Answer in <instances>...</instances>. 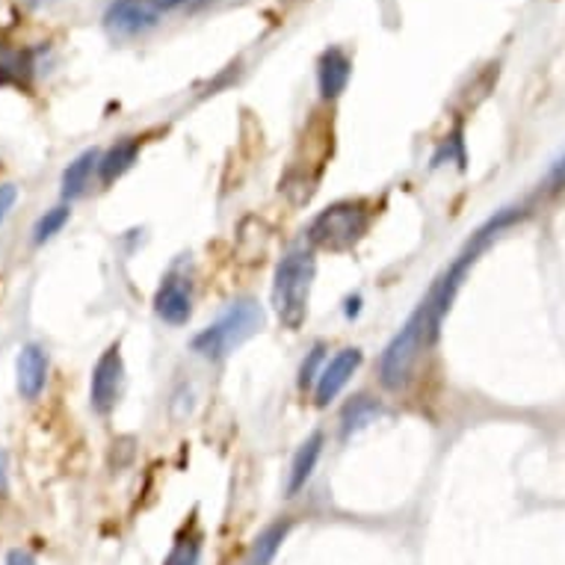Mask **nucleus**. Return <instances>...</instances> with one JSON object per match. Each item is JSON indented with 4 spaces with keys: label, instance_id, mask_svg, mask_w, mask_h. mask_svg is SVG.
I'll return each mask as SVG.
<instances>
[{
    "label": "nucleus",
    "instance_id": "f257e3e1",
    "mask_svg": "<svg viewBox=\"0 0 565 565\" xmlns=\"http://www.w3.org/2000/svg\"><path fill=\"white\" fill-rule=\"evenodd\" d=\"M521 216H524L521 207H507L504 214H497L495 219H488V223L477 231V237H474V244L459 255V261L450 267L448 273L441 275L439 282L429 287L427 300L418 305V312L411 314L409 320H406V326L394 335V341H391L388 347H385V352H382L380 382L385 388L400 391L409 385L420 352L427 350V347H432L436 338H439L441 320H444V314L450 312V305L456 300L459 284H462V279L468 273V267H474V261H477L479 252L486 249L488 240H495L504 228L518 223Z\"/></svg>",
    "mask_w": 565,
    "mask_h": 565
},
{
    "label": "nucleus",
    "instance_id": "f03ea898",
    "mask_svg": "<svg viewBox=\"0 0 565 565\" xmlns=\"http://www.w3.org/2000/svg\"><path fill=\"white\" fill-rule=\"evenodd\" d=\"M314 273H317V261L305 249H296L279 263L273 284V305L284 329H300L305 317H308Z\"/></svg>",
    "mask_w": 565,
    "mask_h": 565
},
{
    "label": "nucleus",
    "instance_id": "7ed1b4c3",
    "mask_svg": "<svg viewBox=\"0 0 565 565\" xmlns=\"http://www.w3.org/2000/svg\"><path fill=\"white\" fill-rule=\"evenodd\" d=\"M263 326L261 308L252 300H240L228 312L207 326L205 331H199L193 338V350L205 359H225L228 352H235L244 341H249L255 331Z\"/></svg>",
    "mask_w": 565,
    "mask_h": 565
},
{
    "label": "nucleus",
    "instance_id": "20e7f679",
    "mask_svg": "<svg viewBox=\"0 0 565 565\" xmlns=\"http://www.w3.org/2000/svg\"><path fill=\"white\" fill-rule=\"evenodd\" d=\"M371 228V211L361 202H338L314 216L308 225V240L329 252H343L359 244Z\"/></svg>",
    "mask_w": 565,
    "mask_h": 565
},
{
    "label": "nucleus",
    "instance_id": "39448f33",
    "mask_svg": "<svg viewBox=\"0 0 565 565\" xmlns=\"http://www.w3.org/2000/svg\"><path fill=\"white\" fill-rule=\"evenodd\" d=\"M122 380H125V364H122L118 343H113L108 347V352H101L95 371H92V382H89V400L98 415H110L116 409Z\"/></svg>",
    "mask_w": 565,
    "mask_h": 565
},
{
    "label": "nucleus",
    "instance_id": "423d86ee",
    "mask_svg": "<svg viewBox=\"0 0 565 565\" xmlns=\"http://www.w3.org/2000/svg\"><path fill=\"white\" fill-rule=\"evenodd\" d=\"M160 19H163V7L157 0H113L104 24L110 33H118V36H137L157 27Z\"/></svg>",
    "mask_w": 565,
    "mask_h": 565
},
{
    "label": "nucleus",
    "instance_id": "0eeeda50",
    "mask_svg": "<svg viewBox=\"0 0 565 565\" xmlns=\"http://www.w3.org/2000/svg\"><path fill=\"white\" fill-rule=\"evenodd\" d=\"M361 368V350L350 347V350H341L331 361L323 364L320 380H317V388H314V403L317 406H329L343 388L347 382L355 376V371Z\"/></svg>",
    "mask_w": 565,
    "mask_h": 565
},
{
    "label": "nucleus",
    "instance_id": "6e6552de",
    "mask_svg": "<svg viewBox=\"0 0 565 565\" xmlns=\"http://www.w3.org/2000/svg\"><path fill=\"white\" fill-rule=\"evenodd\" d=\"M15 382H19V394L24 400H36L45 391V382H48V352L42 350L39 343H27L19 352Z\"/></svg>",
    "mask_w": 565,
    "mask_h": 565
},
{
    "label": "nucleus",
    "instance_id": "1a4fd4ad",
    "mask_svg": "<svg viewBox=\"0 0 565 565\" xmlns=\"http://www.w3.org/2000/svg\"><path fill=\"white\" fill-rule=\"evenodd\" d=\"M350 75L352 63L341 48L323 50L320 63H317V83H320V95L326 98V101L341 95L343 89H347V83H350Z\"/></svg>",
    "mask_w": 565,
    "mask_h": 565
},
{
    "label": "nucleus",
    "instance_id": "9d476101",
    "mask_svg": "<svg viewBox=\"0 0 565 565\" xmlns=\"http://www.w3.org/2000/svg\"><path fill=\"white\" fill-rule=\"evenodd\" d=\"M155 312L157 317L169 323V326H184V323L190 320V314H193L190 291H187L181 282H176V279H166L155 296Z\"/></svg>",
    "mask_w": 565,
    "mask_h": 565
},
{
    "label": "nucleus",
    "instance_id": "9b49d317",
    "mask_svg": "<svg viewBox=\"0 0 565 565\" xmlns=\"http://www.w3.org/2000/svg\"><path fill=\"white\" fill-rule=\"evenodd\" d=\"M323 453V436L314 432L312 439L303 441V448L296 450V456L291 462V477H287V497L300 495L305 488V483L312 479L314 468H317V459Z\"/></svg>",
    "mask_w": 565,
    "mask_h": 565
},
{
    "label": "nucleus",
    "instance_id": "f8f14e48",
    "mask_svg": "<svg viewBox=\"0 0 565 565\" xmlns=\"http://www.w3.org/2000/svg\"><path fill=\"white\" fill-rule=\"evenodd\" d=\"M98 160H101V155H98L95 148H89V151H83V155L75 157V160L66 166V172H63V184H59V193H63L66 202L80 199V195L87 193L89 178H92V172L98 169Z\"/></svg>",
    "mask_w": 565,
    "mask_h": 565
},
{
    "label": "nucleus",
    "instance_id": "ddd939ff",
    "mask_svg": "<svg viewBox=\"0 0 565 565\" xmlns=\"http://www.w3.org/2000/svg\"><path fill=\"white\" fill-rule=\"evenodd\" d=\"M139 157V143L137 139H125V143H116L110 148L108 155L98 160V176H101V184H113L116 178H122L137 163Z\"/></svg>",
    "mask_w": 565,
    "mask_h": 565
},
{
    "label": "nucleus",
    "instance_id": "4468645a",
    "mask_svg": "<svg viewBox=\"0 0 565 565\" xmlns=\"http://www.w3.org/2000/svg\"><path fill=\"white\" fill-rule=\"evenodd\" d=\"M287 533H291V521H275V524L267 527L261 536L255 539L252 554H249L246 565H270V563H273L275 554H279V547H282V542L287 539Z\"/></svg>",
    "mask_w": 565,
    "mask_h": 565
},
{
    "label": "nucleus",
    "instance_id": "2eb2a0df",
    "mask_svg": "<svg viewBox=\"0 0 565 565\" xmlns=\"http://www.w3.org/2000/svg\"><path fill=\"white\" fill-rule=\"evenodd\" d=\"M382 409L376 406V403L371 400V397H355V400L343 409V439H350L352 432L361 427H368V423H373V420L380 418Z\"/></svg>",
    "mask_w": 565,
    "mask_h": 565
},
{
    "label": "nucleus",
    "instance_id": "dca6fc26",
    "mask_svg": "<svg viewBox=\"0 0 565 565\" xmlns=\"http://www.w3.org/2000/svg\"><path fill=\"white\" fill-rule=\"evenodd\" d=\"M69 216L71 211L66 205L45 211V216H39V223L33 228V244H45V240H50L54 235H59V231L66 228V223H69Z\"/></svg>",
    "mask_w": 565,
    "mask_h": 565
},
{
    "label": "nucleus",
    "instance_id": "f3484780",
    "mask_svg": "<svg viewBox=\"0 0 565 565\" xmlns=\"http://www.w3.org/2000/svg\"><path fill=\"white\" fill-rule=\"evenodd\" d=\"M199 556H202L199 536H181L176 542V547L169 551L163 565H199Z\"/></svg>",
    "mask_w": 565,
    "mask_h": 565
},
{
    "label": "nucleus",
    "instance_id": "a211bd4d",
    "mask_svg": "<svg viewBox=\"0 0 565 565\" xmlns=\"http://www.w3.org/2000/svg\"><path fill=\"white\" fill-rule=\"evenodd\" d=\"M320 361H323V347H314L308 361L303 364V371H300V388H308L314 380H320V373H323Z\"/></svg>",
    "mask_w": 565,
    "mask_h": 565
},
{
    "label": "nucleus",
    "instance_id": "6ab92c4d",
    "mask_svg": "<svg viewBox=\"0 0 565 565\" xmlns=\"http://www.w3.org/2000/svg\"><path fill=\"white\" fill-rule=\"evenodd\" d=\"M15 202H19V190H15L12 184L0 187V225H3V219L10 216V211L15 207Z\"/></svg>",
    "mask_w": 565,
    "mask_h": 565
},
{
    "label": "nucleus",
    "instance_id": "aec40b11",
    "mask_svg": "<svg viewBox=\"0 0 565 565\" xmlns=\"http://www.w3.org/2000/svg\"><path fill=\"white\" fill-rule=\"evenodd\" d=\"M3 565H36V560H33V554H27V551H10L7 554V563Z\"/></svg>",
    "mask_w": 565,
    "mask_h": 565
},
{
    "label": "nucleus",
    "instance_id": "412c9836",
    "mask_svg": "<svg viewBox=\"0 0 565 565\" xmlns=\"http://www.w3.org/2000/svg\"><path fill=\"white\" fill-rule=\"evenodd\" d=\"M3 471H7V456H3V453H0V491H3V488H7V474H3Z\"/></svg>",
    "mask_w": 565,
    "mask_h": 565
},
{
    "label": "nucleus",
    "instance_id": "4be33fe9",
    "mask_svg": "<svg viewBox=\"0 0 565 565\" xmlns=\"http://www.w3.org/2000/svg\"><path fill=\"white\" fill-rule=\"evenodd\" d=\"M157 3H160L166 12V10H176V7H181V3H187V0H157Z\"/></svg>",
    "mask_w": 565,
    "mask_h": 565
}]
</instances>
